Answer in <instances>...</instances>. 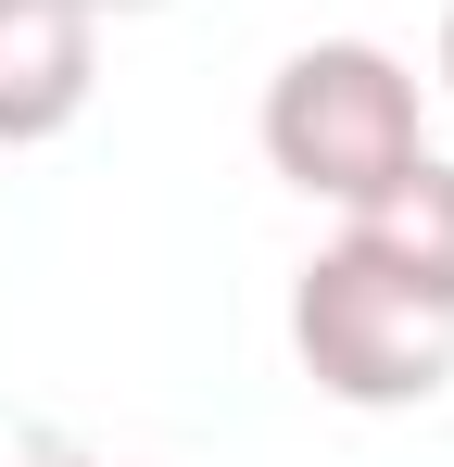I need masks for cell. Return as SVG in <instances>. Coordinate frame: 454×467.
<instances>
[{
  "label": "cell",
  "instance_id": "3957f363",
  "mask_svg": "<svg viewBox=\"0 0 454 467\" xmlns=\"http://www.w3.org/2000/svg\"><path fill=\"white\" fill-rule=\"evenodd\" d=\"M101 88V13L88 0H0V152L64 140Z\"/></svg>",
  "mask_w": 454,
  "mask_h": 467
},
{
  "label": "cell",
  "instance_id": "6da1fadb",
  "mask_svg": "<svg viewBox=\"0 0 454 467\" xmlns=\"http://www.w3.org/2000/svg\"><path fill=\"white\" fill-rule=\"evenodd\" d=\"M265 164L291 177L303 202L354 215L378 202L404 164L429 152V114H417V64H391L378 38H303L291 64L265 77V114H253Z\"/></svg>",
  "mask_w": 454,
  "mask_h": 467
},
{
  "label": "cell",
  "instance_id": "5b68a950",
  "mask_svg": "<svg viewBox=\"0 0 454 467\" xmlns=\"http://www.w3.org/2000/svg\"><path fill=\"white\" fill-rule=\"evenodd\" d=\"M0 467H88L64 442V430H51V417H26V404H0Z\"/></svg>",
  "mask_w": 454,
  "mask_h": 467
},
{
  "label": "cell",
  "instance_id": "277c9868",
  "mask_svg": "<svg viewBox=\"0 0 454 467\" xmlns=\"http://www.w3.org/2000/svg\"><path fill=\"white\" fill-rule=\"evenodd\" d=\"M341 228L366 240L391 278H417L429 304H454V164H442V152H417L391 190H378V202H354Z\"/></svg>",
  "mask_w": 454,
  "mask_h": 467
},
{
  "label": "cell",
  "instance_id": "ba28073f",
  "mask_svg": "<svg viewBox=\"0 0 454 467\" xmlns=\"http://www.w3.org/2000/svg\"><path fill=\"white\" fill-rule=\"evenodd\" d=\"M88 467H101V455H88Z\"/></svg>",
  "mask_w": 454,
  "mask_h": 467
},
{
  "label": "cell",
  "instance_id": "52a82bcc",
  "mask_svg": "<svg viewBox=\"0 0 454 467\" xmlns=\"http://www.w3.org/2000/svg\"><path fill=\"white\" fill-rule=\"evenodd\" d=\"M88 13H164V0H88Z\"/></svg>",
  "mask_w": 454,
  "mask_h": 467
},
{
  "label": "cell",
  "instance_id": "8992f818",
  "mask_svg": "<svg viewBox=\"0 0 454 467\" xmlns=\"http://www.w3.org/2000/svg\"><path fill=\"white\" fill-rule=\"evenodd\" d=\"M442 101H454V13H442Z\"/></svg>",
  "mask_w": 454,
  "mask_h": 467
},
{
  "label": "cell",
  "instance_id": "7a4b0ae2",
  "mask_svg": "<svg viewBox=\"0 0 454 467\" xmlns=\"http://www.w3.org/2000/svg\"><path fill=\"white\" fill-rule=\"evenodd\" d=\"M291 354L328 404L404 417V404H429L454 379V304H429L417 278H391L366 240L341 228V240H315L303 278H291Z\"/></svg>",
  "mask_w": 454,
  "mask_h": 467
}]
</instances>
